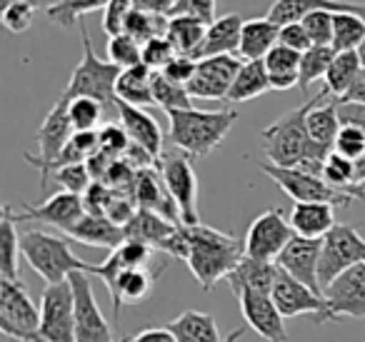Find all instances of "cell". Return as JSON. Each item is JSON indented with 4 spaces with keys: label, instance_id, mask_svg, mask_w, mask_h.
Segmentation results:
<instances>
[{
    "label": "cell",
    "instance_id": "cell-1",
    "mask_svg": "<svg viewBox=\"0 0 365 342\" xmlns=\"http://www.w3.org/2000/svg\"><path fill=\"white\" fill-rule=\"evenodd\" d=\"M185 237H188L185 265L190 267L203 290H213L220 280H228V275L245 255V245H240L238 237L203 222L185 225Z\"/></svg>",
    "mask_w": 365,
    "mask_h": 342
},
{
    "label": "cell",
    "instance_id": "cell-2",
    "mask_svg": "<svg viewBox=\"0 0 365 342\" xmlns=\"http://www.w3.org/2000/svg\"><path fill=\"white\" fill-rule=\"evenodd\" d=\"M310 110V100L295 110L285 113L275 123H270L260 133V145L270 165L278 167H298L303 162H325V157L333 150L315 145L305 128V118Z\"/></svg>",
    "mask_w": 365,
    "mask_h": 342
},
{
    "label": "cell",
    "instance_id": "cell-3",
    "mask_svg": "<svg viewBox=\"0 0 365 342\" xmlns=\"http://www.w3.org/2000/svg\"><path fill=\"white\" fill-rule=\"evenodd\" d=\"M238 120V113L233 108H220V110H175L168 113V123H170V142L178 150L188 152L190 157H203L210 155L215 147H220V142L225 140V135L230 133V128Z\"/></svg>",
    "mask_w": 365,
    "mask_h": 342
},
{
    "label": "cell",
    "instance_id": "cell-4",
    "mask_svg": "<svg viewBox=\"0 0 365 342\" xmlns=\"http://www.w3.org/2000/svg\"><path fill=\"white\" fill-rule=\"evenodd\" d=\"M21 252L28 265L46 280V285L68 282L76 272H91V262L81 260L71 250V242L61 235L31 230L21 235Z\"/></svg>",
    "mask_w": 365,
    "mask_h": 342
},
{
    "label": "cell",
    "instance_id": "cell-5",
    "mask_svg": "<svg viewBox=\"0 0 365 342\" xmlns=\"http://www.w3.org/2000/svg\"><path fill=\"white\" fill-rule=\"evenodd\" d=\"M81 36H83V58L73 71L71 81H68L63 98L73 100V98H93L98 100L106 113H118V98H115V83L120 78V68L113 66L108 61H101L93 51V41L88 28L81 21Z\"/></svg>",
    "mask_w": 365,
    "mask_h": 342
},
{
    "label": "cell",
    "instance_id": "cell-6",
    "mask_svg": "<svg viewBox=\"0 0 365 342\" xmlns=\"http://www.w3.org/2000/svg\"><path fill=\"white\" fill-rule=\"evenodd\" d=\"M155 167L160 172L170 197L175 200L178 210H180V222L182 225H198V175L193 170L190 155L173 147V150L163 152Z\"/></svg>",
    "mask_w": 365,
    "mask_h": 342
},
{
    "label": "cell",
    "instance_id": "cell-7",
    "mask_svg": "<svg viewBox=\"0 0 365 342\" xmlns=\"http://www.w3.org/2000/svg\"><path fill=\"white\" fill-rule=\"evenodd\" d=\"M0 332L16 342H33L41 335V310L23 280H0Z\"/></svg>",
    "mask_w": 365,
    "mask_h": 342
},
{
    "label": "cell",
    "instance_id": "cell-8",
    "mask_svg": "<svg viewBox=\"0 0 365 342\" xmlns=\"http://www.w3.org/2000/svg\"><path fill=\"white\" fill-rule=\"evenodd\" d=\"M73 135H76V130H73L71 118H68V100L61 95L56 103H53L51 110H48L46 120L41 123V130H38V135H36L38 155H31V152L23 155L33 167L41 170V190L43 192H46L48 180H51L53 165L58 162V157H61V152L66 150V145L71 142Z\"/></svg>",
    "mask_w": 365,
    "mask_h": 342
},
{
    "label": "cell",
    "instance_id": "cell-9",
    "mask_svg": "<svg viewBox=\"0 0 365 342\" xmlns=\"http://www.w3.org/2000/svg\"><path fill=\"white\" fill-rule=\"evenodd\" d=\"M260 170L295 202H328L333 207H350L358 200L353 192L338 190V187L328 185L320 175H310V172L295 170V167H278L263 162Z\"/></svg>",
    "mask_w": 365,
    "mask_h": 342
},
{
    "label": "cell",
    "instance_id": "cell-10",
    "mask_svg": "<svg viewBox=\"0 0 365 342\" xmlns=\"http://www.w3.org/2000/svg\"><path fill=\"white\" fill-rule=\"evenodd\" d=\"M360 262H365V237L348 222H338L323 237V250H320V285H323V290L335 277H340Z\"/></svg>",
    "mask_w": 365,
    "mask_h": 342
},
{
    "label": "cell",
    "instance_id": "cell-11",
    "mask_svg": "<svg viewBox=\"0 0 365 342\" xmlns=\"http://www.w3.org/2000/svg\"><path fill=\"white\" fill-rule=\"evenodd\" d=\"M295 237L290 220L280 207H270V210L260 212L248 227L245 235V257L265 262H278L280 252L288 247V242Z\"/></svg>",
    "mask_w": 365,
    "mask_h": 342
},
{
    "label": "cell",
    "instance_id": "cell-12",
    "mask_svg": "<svg viewBox=\"0 0 365 342\" xmlns=\"http://www.w3.org/2000/svg\"><path fill=\"white\" fill-rule=\"evenodd\" d=\"M270 295H273L275 305H278L280 315H283L285 320L300 317V315H313L315 322L335 320L325 295L313 292L308 285H303V282H298L293 275H288L283 267H278V275H275V285Z\"/></svg>",
    "mask_w": 365,
    "mask_h": 342
},
{
    "label": "cell",
    "instance_id": "cell-13",
    "mask_svg": "<svg viewBox=\"0 0 365 342\" xmlns=\"http://www.w3.org/2000/svg\"><path fill=\"white\" fill-rule=\"evenodd\" d=\"M71 285L76 292V342H123L103 317L88 272L71 275Z\"/></svg>",
    "mask_w": 365,
    "mask_h": 342
},
{
    "label": "cell",
    "instance_id": "cell-14",
    "mask_svg": "<svg viewBox=\"0 0 365 342\" xmlns=\"http://www.w3.org/2000/svg\"><path fill=\"white\" fill-rule=\"evenodd\" d=\"M86 215V202H83L81 195H73V192L66 190H58L56 195L46 197L43 202H26L21 205V210H13V217L16 222H28V220H38V222H46V225L58 227L61 232H71L78 222L83 220Z\"/></svg>",
    "mask_w": 365,
    "mask_h": 342
},
{
    "label": "cell",
    "instance_id": "cell-15",
    "mask_svg": "<svg viewBox=\"0 0 365 342\" xmlns=\"http://www.w3.org/2000/svg\"><path fill=\"white\" fill-rule=\"evenodd\" d=\"M240 66L243 61L238 56H215L198 61V73L188 86L190 98L193 100H228Z\"/></svg>",
    "mask_w": 365,
    "mask_h": 342
},
{
    "label": "cell",
    "instance_id": "cell-16",
    "mask_svg": "<svg viewBox=\"0 0 365 342\" xmlns=\"http://www.w3.org/2000/svg\"><path fill=\"white\" fill-rule=\"evenodd\" d=\"M235 297H238L243 320L250 330L258 332V335L268 342H288L285 317L280 315L278 305H275V300H273L270 292L240 290Z\"/></svg>",
    "mask_w": 365,
    "mask_h": 342
},
{
    "label": "cell",
    "instance_id": "cell-17",
    "mask_svg": "<svg viewBox=\"0 0 365 342\" xmlns=\"http://www.w3.org/2000/svg\"><path fill=\"white\" fill-rule=\"evenodd\" d=\"M320 250H323V240H308V237L295 235L288 242V247L280 252L275 265L283 267L298 282L308 285L313 292L325 295L323 285H320Z\"/></svg>",
    "mask_w": 365,
    "mask_h": 342
},
{
    "label": "cell",
    "instance_id": "cell-18",
    "mask_svg": "<svg viewBox=\"0 0 365 342\" xmlns=\"http://www.w3.org/2000/svg\"><path fill=\"white\" fill-rule=\"evenodd\" d=\"M325 300L333 317H353L365 320V262L350 267L325 287Z\"/></svg>",
    "mask_w": 365,
    "mask_h": 342
},
{
    "label": "cell",
    "instance_id": "cell-19",
    "mask_svg": "<svg viewBox=\"0 0 365 342\" xmlns=\"http://www.w3.org/2000/svg\"><path fill=\"white\" fill-rule=\"evenodd\" d=\"M165 270V265L158 267H130V270H120L110 282H108V292L113 300V327L120 325V307L123 305H138L153 292L155 277Z\"/></svg>",
    "mask_w": 365,
    "mask_h": 342
},
{
    "label": "cell",
    "instance_id": "cell-20",
    "mask_svg": "<svg viewBox=\"0 0 365 342\" xmlns=\"http://www.w3.org/2000/svg\"><path fill=\"white\" fill-rule=\"evenodd\" d=\"M330 93L320 90L315 98H310V110L305 118V128H308V135L315 145L325 147V150H333L335 138H338L340 128V113H338V100H330Z\"/></svg>",
    "mask_w": 365,
    "mask_h": 342
},
{
    "label": "cell",
    "instance_id": "cell-21",
    "mask_svg": "<svg viewBox=\"0 0 365 342\" xmlns=\"http://www.w3.org/2000/svg\"><path fill=\"white\" fill-rule=\"evenodd\" d=\"M315 11L330 13H355L365 18V3H348V0H275L268 11V18L278 26L300 23Z\"/></svg>",
    "mask_w": 365,
    "mask_h": 342
},
{
    "label": "cell",
    "instance_id": "cell-22",
    "mask_svg": "<svg viewBox=\"0 0 365 342\" xmlns=\"http://www.w3.org/2000/svg\"><path fill=\"white\" fill-rule=\"evenodd\" d=\"M118 118H120V125L125 128L130 142L140 145L155 160H160L163 152H165V145H163V130L155 123V118L148 115L143 108H133L125 105V103H118Z\"/></svg>",
    "mask_w": 365,
    "mask_h": 342
},
{
    "label": "cell",
    "instance_id": "cell-23",
    "mask_svg": "<svg viewBox=\"0 0 365 342\" xmlns=\"http://www.w3.org/2000/svg\"><path fill=\"white\" fill-rule=\"evenodd\" d=\"M288 220L295 235L308 237V240H323L338 225L335 207L328 202H295Z\"/></svg>",
    "mask_w": 365,
    "mask_h": 342
},
{
    "label": "cell",
    "instance_id": "cell-24",
    "mask_svg": "<svg viewBox=\"0 0 365 342\" xmlns=\"http://www.w3.org/2000/svg\"><path fill=\"white\" fill-rule=\"evenodd\" d=\"M243 26L245 21L238 13H228V16H220L215 23H210L203 46L198 51V61L215 58V56H238Z\"/></svg>",
    "mask_w": 365,
    "mask_h": 342
},
{
    "label": "cell",
    "instance_id": "cell-25",
    "mask_svg": "<svg viewBox=\"0 0 365 342\" xmlns=\"http://www.w3.org/2000/svg\"><path fill=\"white\" fill-rule=\"evenodd\" d=\"M68 237H73L76 242L88 247H103V250H115L125 242V230L120 225L110 220L106 215H91L86 212L83 220L68 232Z\"/></svg>",
    "mask_w": 365,
    "mask_h": 342
},
{
    "label": "cell",
    "instance_id": "cell-26",
    "mask_svg": "<svg viewBox=\"0 0 365 342\" xmlns=\"http://www.w3.org/2000/svg\"><path fill=\"white\" fill-rule=\"evenodd\" d=\"M178 222L165 220L163 215L150 210H138L133 215V220L128 222L123 230H125V240H138L150 245L153 250L165 252V245L170 242V237L178 232Z\"/></svg>",
    "mask_w": 365,
    "mask_h": 342
},
{
    "label": "cell",
    "instance_id": "cell-27",
    "mask_svg": "<svg viewBox=\"0 0 365 342\" xmlns=\"http://www.w3.org/2000/svg\"><path fill=\"white\" fill-rule=\"evenodd\" d=\"M280 43V26L270 18H253L245 21L240 33V61H265L270 51Z\"/></svg>",
    "mask_w": 365,
    "mask_h": 342
},
{
    "label": "cell",
    "instance_id": "cell-28",
    "mask_svg": "<svg viewBox=\"0 0 365 342\" xmlns=\"http://www.w3.org/2000/svg\"><path fill=\"white\" fill-rule=\"evenodd\" d=\"M165 327L175 335L178 342H225V337H220L215 317L210 312L185 310L175 320L168 322Z\"/></svg>",
    "mask_w": 365,
    "mask_h": 342
},
{
    "label": "cell",
    "instance_id": "cell-29",
    "mask_svg": "<svg viewBox=\"0 0 365 342\" xmlns=\"http://www.w3.org/2000/svg\"><path fill=\"white\" fill-rule=\"evenodd\" d=\"M275 275H278V265H275V262L253 260V257L243 255L238 267L228 275V285H230V290H233V295H238L240 290L273 292Z\"/></svg>",
    "mask_w": 365,
    "mask_h": 342
},
{
    "label": "cell",
    "instance_id": "cell-30",
    "mask_svg": "<svg viewBox=\"0 0 365 342\" xmlns=\"http://www.w3.org/2000/svg\"><path fill=\"white\" fill-rule=\"evenodd\" d=\"M115 98L118 103H125L133 108H150L155 105L153 98V71L148 66H135L120 73L115 83Z\"/></svg>",
    "mask_w": 365,
    "mask_h": 342
},
{
    "label": "cell",
    "instance_id": "cell-31",
    "mask_svg": "<svg viewBox=\"0 0 365 342\" xmlns=\"http://www.w3.org/2000/svg\"><path fill=\"white\" fill-rule=\"evenodd\" d=\"M300 58H303V53L280 46V43L265 56V68H268L273 90H290V88L300 86Z\"/></svg>",
    "mask_w": 365,
    "mask_h": 342
},
{
    "label": "cell",
    "instance_id": "cell-32",
    "mask_svg": "<svg viewBox=\"0 0 365 342\" xmlns=\"http://www.w3.org/2000/svg\"><path fill=\"white\" fill-rule=\"evenodd\" d=\"M268 90H273V88H270L265 61H243L238 76H235L233 88L228 93V103L238 105V103L255 100V98L265 95Z\"/></svg>",
    "mask_w": 365,
    "mask_h": 342
},
{
    "label": "cell",
    "instance_id": "cell-33",
    "mask_svg": "<svg viewBox=\"0 0 365 342\" xmlns=\"http://www.w3.org/2000/svg\"><path fill=\"white\" fill-rule=\"evenodd\" d=\"M205 33H208V26L203 21H198V18L170 16L165 38L178 51V56H188L193 61H198V51L205 41Z\"/></svg>",
    "mask_w": 365,
    "mask_h": 342
},
{
    "label": "cell",
    "instance_id": "cell-34",
    "mask_svg": "<svg viewBox=\"0 0 365 342\" xmlns=\"http://www.w3.org/2000/svg\"><path fill=\"white\" fill-rule=\"evenodd\" d=\"M13 205L3 207L0 217V280H21L18 260H21V232L16 230Z\"/></svg>",
    "mask_w": 365,
    "mask_h": 342
},
{
    "label": "cell",
    "instance_id": "cell-35",
    "mask_svg": "<svg viewBox=\"0 0 365 342\" xmlns=\"http://www.w3.org/2000/svg\"><path fill=\"white\" fill-rule=\"evenodd\" d=\"M360 71H363V63H360L358 51L335 53L333 63H330V68H328V76H325V90L338 98V100H343L350 88H353Z\"/></svg>",
    "mask_w": 365,
    "mask_h": 342
},
{
    "label": "cell",
    "instance_id": "cell-36",
    "mask_svg": "<svg viewBox=\"0 0 365 342\" xmlns=\"http://www.w3.org/2000/svg\"><path fill=\"white\" fill-rule=\"evenodd\" d=\"M110 0H58L53 3L51 8L46 11V16L51 18L56 26L63 28H73L88 16V13H96V11H106V6Z\"/></svg>",
    "mask_w": 365,
    "mask_h": 342
},
{
    "label": "cell",
    "instance_id": "cell-37",
    "mask_svg": "<svg viewBox=\"0 0 365 342\" xmlns=\"http://www.w3.org/2000/svg\"><path fill=\"white\" fill-rule=\"evenodd\" d=\"M153 98H155V105L163 108L165 113L190 110V108H195L188 88L175 86V83L168 81L163 73H153Z\"/></svg>",
    "mask_w": 365,
    "mask_h": 342
},
{
    "label": "cell",
    "instance_id": "cell-38",
    "mask_svg": "<svg viewBox=\"0 0 365 342\" xmlns=\"http://www.w3.org/2000/svg\"><path fill=\"white\" fill-rule=\"evenodd\" d=\"M168 23L170 16H160V13H145V11H133L125 23V31L130 38H135L140 46H145L153 38H163L168 33Z\"/></svg>",
    "mask_w": 365,
    "mask_h": 342
},
{
    "label": "cell",
    "instance_id": "cell-39",
    "mask_svg": "<svg viewBox=\"0 0 365 342\" xmlns=\"http://www.w3.org/2000/svg\"><path fill=\"white\" fill-rule=\"evenodd\" d=\"M103 115H106V108L98 100H93V98H73V100H68V118H71V125L76 133H98Z\"/></svg>",
    "mask_w": 365,
    "mask_h": 342
},
{
    "label": "cell",
    "instance_id": "cell-40",
    "mask_svg": "<svg viewBox=\"0 0 365 342\" xmlns=\"http://www.w3.org/2000/svg\"><path fill=\"white\" fill-rule=\"evenodd\" d=\"M365 38V18L355 13H338L335 16V33H333V51H358Z\"/></svg>",
    "mask_w": 365,
    "mask_h": 342
},
{
    "label": "cell",
    "instance_id": "cell-41",
    "mask_svg": "<svg viewBox=\"0 0 365 342\" xmlns=\"http://www.w3.org/2000/svg\"><path fill=\"white\" fill-rule=\"evenodd\" d=\"M335 58V51L333 48H323V46H313L303 53L300 58V90H305L308 86H313L315 81H320L328 76V68Z\"/></svg>",
    "mask_w": 365,
    "mask_h": 342
},
{
    "label": "cell",
    "instance_id": "cell-42",
    "mask_svg": "<svg viewBox=\"0 0 365 342\" xmlns=\"http://www.w3.org/2000/svg\"><path fill=\"white\" fill-rule=\"evenodd\" d=\"M108 63L118 66L120 71L140 66L143 63V46L135 41V38L128 36V33L108 38Z\"/></svg>",
    "mask_w": 365,
    "mask_h": 342
},
{
    "label": "cell",
    "instance_id": "cell-43",
    "mask_svg": "<svg viewBox=\"0 0 365 342\" xmlns=\"http://www.w3.org/2000/svg\"><path fill=\"white\" fill-rule=\"evenodd\" d=\"M53 177H56L58 187L66 192H73V195H86L88 190H91V185L96 180H93L91 175V167H88V162H76V165H63L58 167V170H53Z\"/></svg>",
    "mask_w": 365,
    "mask_h": 342
},
{
    "label": "cell",
    "instance_id": "cell-44",
    "mask_svg": "<svg viewBox=\"0 0 365 342\" xmlns=\"http://www.w3.org/2000/svg\"><path fill=\"white\" fill-rule=\"evenodd\" d=\"M335 16L338 13L330 11H315L310 16H305L303 26L310 36V43L313 46H323V48H333V33H335Z\"/></svg>",
    "mask_w": 365,
    "mask_h": 342
},
{
    "label": "cell",
    "instance_id": "cell-45",
    "mask_svg": "<svg viewBox=\"0 0 365 342\" xmlns=\"http://www.w3.org/2000/svg\"><path fill=\"white\" fill-rule=\"evenodd\" d=\"M98 138H101V152L110 160H123V155L130 147V138H128L125 128L118 125V123H103Z\"/></svg>",
    "mask_w": 365,
    "mask_h": 342
},
{
    "label": "cell",
    "instance_id": "cell-46",
    "mask_svg": "<svg viewBox=\"0 0 365 342\" xmlns=\"http://www.w3.org/2000/svg\"><path fill=\"white\" fill-rule=\"evenodd\" d=\"M178 58V51L170 46L165 36L153 38L143 46V66H148L153 73H163Z\"/></svg>",
    "mask_w": 365,
    "mask_h": 342
},
{
    "label": "cell",
    "instance_id": "cell-47",
    "mask_svg": "<svg viewBox=\"0 0 365 342\" xmlns=\"http://www.w3.org/2000/svg\"><path fill=\"white\" fill-rule=\"evenodd\" d=\"M333 152L338 155L348 157V160H363L365 157V133L355 125H343L335 138V145H333Z\"/></svg>",
    "mask_w": 365,
    "mask_h": 342
},
{
    "label": "cell",
    "instance_id": "cell-48",
    "mask_svg": "<svg viewBox=\"0 0 365 342\" xmlns=\"http://www.w3.org/2000/svg\"><path fill=\"white\" fill-rule=\"evenodd\" d=\"M36 13H38V8L31 6V3H13V6L3 8L0 18H3V26H6L8 33H16V36H21V33H26L28 28L33 26V21H36Z\"/></svg>",
    "mask_w": 365,
    "mask_h": 342
},
{
    "label": "cell",
    "instance_id": "cell-49",
    "mask_svg": "<svg viewBox=\"0 0 365 342\" xmlns=\"http://www.w3.org/2000/svg\"><path fill=\"white\" fill-rule=\"evenodd\" d=\"M133 11H135L133 0H110L108 3L106 11H103V31L108 33V38L120 36L125 31V23Z\"/></svg>",
    "mask_w": 365,
    "mask_h": 342
},
{
    "label": "cell",
    "instance_id": "cell-50",
    "mask_svg": "<svg viewBox=\"0 0 365 342\" xmlns=\"http://www.w3.org/2000/svg\"><path fill=\"white\" fill-rule=\"evenodd\" d=\"M215 11H218V0H175L170 16H190L210 26V23L218 21Z\"/></svg>",
    "mask_w": 365,
    "mask_h": 342
},
{
    "label": "cell",
    "instance_id": "cell-51",
    "mask_svg": "<svg viewBox=\"0 0 365 342\" xmlns=\"http://www.w3.org/2000/svg\"><path fill=\"white\" fill-rule=\"evenodd\" d=\"M195 73H198V61H193V58H188V56H178L175 61L163 71V76L175 83V86L188 88L190 81L195 78Z\"/></svg>",
    "mask_w": 365,
    "mask_h": 342
},
{
    "label": "cell",
    "instance_id": "cell-52",
    "mask_svg": "<svg viewBox=\"0 0 365 342\" xmlns=\"http://www.w3.org/2000/svg\"><path fill=\"white\" fill-rule=\"evenodd\" d=\"M280 46H288L298 53H305L308 48H313V43H310V36L303 23H288V26H280Z\"/></svg>",
    "mask_w": 365,
    "mask_h": 342
},
{
    "label": "cell",
    "instance_id": "cell-53",
    "mask_svg": "<svg viewBox=\"0 0 365 342\" xmlns=\"http://www.w3.org/2000/svg\"><path fill=\"white\" fill-rule=\"evenodd\" d=\"M338 113L343 125H355L365 133V105L363 103H340L338 100Z\"/></svg>",
    "mask_w": 365,
    "mask_h": 342
},
{
    "label": "cell",
    "instance_id": "cell-54",
    "mask_svg": "<svg viewBox=\"0 0 365 342\" xmlns=\"http://www.w3.org/2000/svg\"><path fill=\"white\" fill-rule=\"evenodd\" d=\"M123 342H178V340L165 325H160V327H148V330H140L138 335L128 337V340H123Z\"/></svg>",
    "mask_w": 365,
    "mask_h": 342
},
{
    "label": "cell",
    "instance_id": "cell-55",
    "mask_svg": "<svg viewBox=\"0 0 365 342\" xmlns=\"http://www.w3.org/2000/svg\"><path fill=\"white\" fill-rule=\"evenodd\" d=\"M133 8H135V11H145V13H160V16H170L173 0H133Z\"/></svg>",
    "mask_w": 365,
    "mask_h": 342
},
{
    "label": "cell",
    "instance_id": "cell-56",
    "mask_svg": "<svg viewBox=\"0 0 365 342\" xmlns=\"http://www.w3.org/2000/svg\"><path fill=\"white\" fill-rule=\"evenodd\" d=\"M340 103H363V105H365V68L358 73V78H355L353 88H350L348 95H345Z\"/></svg>",
    "mask_w": 365,
    "mask_h": 342
},
{
    "label": "cell",
    "instance_id": "cell-57",
    "mask_svg": "<svg viewBox=\"0 0 365 342\" xmlns=\"http://www.w3.org/2000/svg\"><path fill=\"white\" fill-rule=\"evenodd\" d=\"M13 3H31V6H36V8H51L53 3H58V0H0V8H8V6H13Z\"/></svg>",
    "mask_w": 365,
    "mask_h": 342
},
{
    "label": "cell",
    "instance_id": "cell-58",
    "mask_svg": "<svg viewBox=\"0 0 365 342\" xmlns=\"http://www.w3.org/2000/svg\"><path fill=\"white\" fill-rule=\"evenodd\" d=\"M243 335H245V327H235V330L230 332L228 337H225V342H235V340H240Z\"/></svg>",
    "mask_w": 365,
    "mask_h": 342
},
{
    "label": "cell",
    "instance_id": "cell-59",
    "mask_svg": "<svg viewBox=\"0 0 365 342\" xmlns=\"http://www.w3.org/2000/svg\"><path fill=\"white\" fill-rule=\"evenodd\" d=\"M358 56H360V63H363V68H365V38H363V43H360V48H358Z\"/></svg>",
    "mask_w": 365,
    "mask_h": 342
}]
</instances>
